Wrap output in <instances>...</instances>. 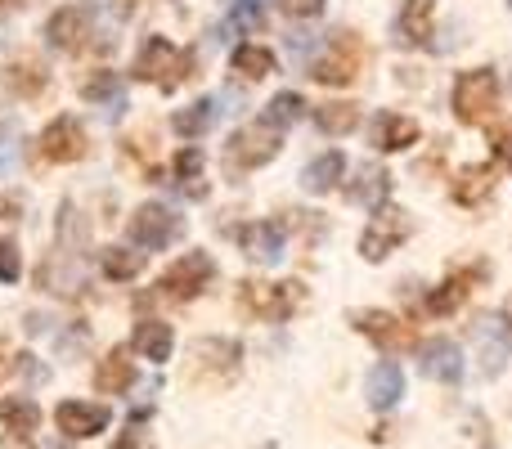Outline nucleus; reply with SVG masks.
I'll use <instances>...</instances> for the list:
<instances>
[{"label": "nucleus", "mask_w": 512, "mask_h": 449, "mask_svg": "<svg viewBox=\"0 0 512 449\" xmlns=\"http://www.w3.org/2000/svg\"><path fill=\"white\" fill-rule=\"evenodd\" d=\"M135 77L140 81H158V90H176L180 81L194 72V50H176L167 36H149L144 50L135 54Z\"/></svg>", "instance_id": "1"}, {"label": "nucleus", "mask_w": 512, "mask_h": 449, "mask_svg": "<svg viewBox=\"0 0 512 449\" xmlns=\"http://www.w3.org/2000/svg\"><path fill=\"white\" fill-rule=\"evenodd\" d=\"M283 149V131L270 122H248L239 126V131L230 135V144H225V162H230L234 171H252V167H265V162H274Z\"/></svg>", "instance_id": "2"}, {"label": "nucleus", "mask_w": 512, "mask_h": 449, "mask_svg": "<svg viewBox=\"0 0 512 449\" xmlns=\"http://www.w3.org/2000/svg\"><path fill=\"white\" fill-rule=\"evenodd\" d=\"M495 108H499V77L490 68H472L454 81V117L463 126L486 122Z\"/></svg>", "instance_id": "3"}, {"label": "nucleus", "mask_w": 512, "mask_h": 449, "mask_svg": "<svg viewBox=\"0 0 512 449\" xmlns=\"http://www.w3.org/2000/svg\"><path fill=\"white\" fill-rule=\"evenodd\" d=\"M301 297H306V288H301L297 279H288V283H252V279L239 283V306L256 319H270V324L288 319L292 310L301 306Z\"/></svg>", "instance_id": "4"}, {"label": "nucleus", "mask_w": 512, "mask_h": 449, "mask_svg": "<svg viewBox=\"0 0 512 449\" xmlns=\"http://www.w3.org/2000/svg\"><path fill=\"white\" fill-rule=\"evenodd\" d=\"M355 72H360V41H355V32H333L328 50L310 63V77L319 86H351Z\"/></svg>", "instance_id": "5"}, {"label": "nucleus", "mask_w": 512, "mask_h": 449, "mask_svg": "<svg viewBox=\"0 0 512 449\" xmlns=\"http://www.w3.org/2000/svg\"><path fill=\"white\" fill-rule=\"evenodd\" d=\"M212 274H216V261H212V256H207V252H185V256H180V261L158 279V292H162V297H171V301H194L198 292L212 283Z\"/></svg>", "instance_id": "6"}, {"label": "nucleus", "mask_w": 512, "mask_h": 449, "mask_svg": "<svg viewBox=\"0 0 512 449\" xmlns=\"http://www.w3.org/2000/svg\"><path fill=\"white\" fill-rule=\"evenodd\" d=\"M414 234V221H409V212H400V207H378V216H373V225L360 234V256L364 261H382L387 252H396L405 238Z\"/></svg>", "instance_id": "7"}, {"label": "nucleus", "mask_w": 512, "mask_h": 449, "mask_svg": "<svg viewBox=\"0 0 512 449\" xmlns=\"http://www.w3.org/2000/svg\"><path fill=\"white\" fill-rule=\"evenodd\" d=\"M180 216L171 212V207H162V203H144V207H135V216H131V243L135 247H144V252H162V247H171L180 238Z\"/></svg>", "instance_id": "8"}, {"label": "nucleus", "mask_w": 512, "mask_h": 449, "mask_svg": "<svg viewBox=\"0 0 512 449\" xmlns=\"http://www.w3.org/2000/svg\"><path fill=\"white\" fill-rule=\"evenodd\" d=\"M90 27H95V5L72 0V5H63V9H54V14H50V23H45V41H50L54 50L72 54V50H81V45H86Z\"/></svg>", "instance_id": "9"}, {"label": "nucleus", "mask_w": 512, "mask_h": 449, "mask_svg": "<svg viewBox=\"0 0 512 449\" xmlns=\"http://www.w3.org/2000/svg\"><path fill=\"white\" fill-rule=\"evenodd\" d=\"M41 158L54 162V167L81 162V158H86V126H81L72 113L54 117V122L41 131Z\"/></svg>", "instance_id": "10"}, {"label": "nucleus", "mask_w": 512, "mask_h": 449, "mask_svg": "<svg viewBox=\"0 0 512 449\" xmlns=\"http://www.w3.org/2000/svg\"><path fill=\"white\" fill-rule=\"evenodd\" d=\"M108 423H113V414H108V405H86V400H63L59 409H54V427H59L68 441H90V436L108 432Z\"/></svg>", "instance_id": "11"}, {"label": "nucleus", "mask_w": 512, "mask_h": 449, "mask_svg": "<svg viewBox=\"0 0 512 449\" xmlns=\"http://www.w3.org/2000/svg\"><path fill=\"white\" fill-rule=\"evenodd\" d=\"M418 369H423L432 382H445V387H454V382L463 378V351H459V342H450V337H427V342H418Z\"/></svg>", "instance_id": "12"}, {"label": "nucleus", "mask_w": 512, "mask_h": 449, "mask_svg": "<svg viewBox=\"0 0 512 449\" xmlns=\"http://www.w3.org/2000/svg\"><path fill=\"white\" fill-rule=\"evenodd\" d=\"M351 324L360 328L364 337H373L382 351H405V346H418L414 333H409V324H400V319L387 315V310H355Z\"/></svg>", "instance_id": "13"}, {"label": "nucleus", "mask_w": 512, "mask_h": 449, "mask_svg": "<svg viewBox=\"0 0 512 449\" xmlns=\"http://www.w3.org/2000/svg\"><path fill=\"white\" fill-rule=\"evenodd\" d=\"M36 283H41L45 292H54V297H77V292L86 288V270H81L77 256L54 252V256H45V261H41Z\"/></svg>", "instance_id": "14"}, {"label": "nucleus", "mask_w": 512, "mask_h": 449, "mask_svg": "<svg viewBox=\"0 0 512 449\" xmlns=\"http://www.w3.org/2000/svg\"><path fill=\"white\" fill-rule=\"evenodd\" d=\"M239 360H243V346L234 342V337H203V342H194V369H212L221 373V378H234L239 373Z\"/></svg>", "instance_id": "15"}, {"label": "nucleus", "mask_w": 512, "mask_h": 449, "mask_svg": "<svg viewBox=\"0 0 512 449\" xmlns=\"http://www.w3.org/2000/svg\"><path fill=\"white\" fill-rule=\"evenodd\" d=\"M234 238H239L243 252L261 265H274L283 256V225L279 221H252V225H243Z\"/></svg>", "instance_id": "16"}, {"label": "nucleus", "mask_w": 512, "mask_h": 449, "mask_svg": "<svg viewBox=\"0 0 512 449\" xmlns=\"http://www.w3.org/2000/svg\"><path fill=\"white\" fill-rule=\"evenodd\" d=\"M131 387H135L131 351L113 346V351L99 360V369H95V391H99V396H122V391H131Z\"/></svg>", "instance_id": "17"}, {"label": "nucleus", "mask_w": 512, "mask_h": 449, "mask_svg": "<svg viewBox=\"0 0 512 449\" xmlns=\"http://www.w3.org/2000/svg\"><path fill=\"white\" fill-rule=\"evenodd\" d=\"M364 396H369L373 409H391L400 396H405V373H400V364L382 360L369 369V378H364Z\"/></svg>", "instance_id": "18"}, {"label": "nucleus", "mask_w": 512, "mask_h": 449, "mask_svg": "<svg viewBox=\"0 0 512 449\" xmlns=\"http://www.w3.org/2000/svg\"><path fill=\"white\" fill-rule=\"evenodd\" d=\"M418 144V122L414 117H400V113H378L373 117V149L382 153H400Z\"/></svg>", "instance_id": "19"}, {"label": "nucleus", "mask_w": 512, "mask_h": 449, "mask_svg": "<svg viewBox=\"0 0 512 449\" xmlns=\"http://www.w3.org/2000/svg\"><path fill=\"white\" fill-rule=\"evenodd\" d=\"M477 342H481V369H486L490 378H495V373H504L508 351H512V333H508L504 319H481Z\"/></svg>", "instance_id": "20"}, {"label": "nucleus", "mask_w": 512, "mask_h": 449, "mask_svg": "<svg viewBox=\"0 0 512 449\" xmlns=\"http://www.w3.org/2000/svg\"><path fill=\"white\" fill-rule=\"evenodd\" d=\"M131 346L144 355V360L162 364V360H171V351H176V333H171V324H162V319H140Z\"/></svg>", "instance_id": "21"}, {"label": "nucleus", "mask_w": 512, "mask_h": 449, "mask_svg": "<svg viewBox=\"0 0 512 449\" xmlns=\"http://www.w3.org/2000/svg\"><path fill=\"white\" fill-rule=\"evenodd\" d=\"M432 14H436V0H405L396 14L400 45H423L432 36Z\"/></svg>", "instance_id": "22"}, {"label": "nucleus", "mask_w": 512, "mask_h": 449, "mask_svg": "<svg viewBox=\"0 0 512 449\" xmlns=\"http://www.w3.org/2000/svg\"><path fill=\"white\" fill-rule=\"evenodd\" d=\"M0 81H5L9 95H18V99H36L45 86H50V72H45L36 59H14V63H5Z\"/></svg>", "instance_id": "23"}, {"label": "nucleus", "mask_w": 512, "mask_h": 449, "mask_svg": "<svg viewBox=\"0 0 512 449\" xmlns=\"http://www.w3.org/2000/svg\"><path fill=\"white\" fill-rule=\"evenodd\" d=\"M391 194V176L382 167H373V162H364L360 171H355V180L346 185V198L351 203H364V207H382Z\"/></svg>", "instance_id": "24"}, {"label": "nucleus", "mask_w": 512, "mask_h": 449, "mask_svg": "<svg viewBox=\"0 0 512 449\" xmlns=\"http://www.w3.org/2000/svg\"><path fill=\"white\" fill-rule=\"evenodd\" d=\"M342 176H346V158L337 149H328V153H319L306 171H301V185H306L310 194H333Z\"/></svg>", "instance_id": "25"}, {"label": "nucleus", "mask_w": 512, "mask_h": 449, "mask_svg": "<svg viewBox=\"0 0 512 449\" xmlns=\"http://www.w3.org/2000/svg\"><path fill=\"white\" fill-rule=\"evenodd\" d=\"M490 189H495V167H463L459 180H454V203L481 207Z\"/></svg>", "instance_id": "26"}, {"label": "nucleus", "mask_w": 512, "mask_h": 449, "mask_svg": "<svg viewBox=\"0 0 512 449\" xmlns=\"http://www.w3.org/2000/svg\"><path fill=\"white\" fill-rule=\"evenodd\" d=\"M216 122V99H194L189 108H180L176 117H171V131L185 135V140H198V135H207Z\"/></svg>", "instance_id": "27"}, {"label": "nucleus", "mask_w": 512, "mask_h": 449, "mask_svg": "<svg viewBox=\"0 0 512 449\" xmlns=\"http://www.w3.org/2000/svg\"><path fill=\"white\" fill-rule=\"evenodd\" d=\"M86 243H90L86 216L77 212V203H63V207H59V252L77 256V252H86Z\"/></svg>", "instance_id": "28"}, {"label": "nucleus", "mask_w": 512, "mask_h": 449, "mask_svg": "<svg viewBox=\"0 0 512 449\" xmlns=\"http://www.w3.org/2000/svg\"><path fill=\"white\" fill-rule=\"evenodd\" d=\"M0 423L18 436H32L36 427H41V409H36V400H27V396H9V400H0Z\"/></svg>", "instance_id": "29"}, {"label": "nucleus", "mask_w": 512, "mask_h": 449, "mask_svg": "<svg viewBox=\"0 0 512 449\" xmlns=\"http://www.w3.org/2000/svg\"><path fill=\"white\" fill-rule=\"evenodd\" d=\"M468 292H472V274H450L441 288L427 292V310L432 315H450V310H459L468 301Z\"/></svg>", "instance_id": "30"}, {"label": "nucleus", "mask_w": 512, "mask_h": 449, "mask_svg": "<svg viewBox=\"0 0 512 449\" xmlns=\"http://www.w3.org/2000/svg\"><path fill=\"white\" fill-rule=\"evenodd\" d=\"M99 265H104V274L113 283H126V279H135V274L144 270V252H135V247H104Z\"/></svg>", "instance_id": "31"}, {"label": "nucleus", "mask_w": 512, "mask_h": 449, "mask_svg": "<svg viewBox=\"0 0 512 449\" xmlns=\"http://www.w3.org/2000/svg\"><path fill=\"white\" fill-rule=\"evenodd\" d=\"M315 126L324 135H351L360 126V108L355 104H319L315 108Z\"/></svg>", "instance_id": "32"}, {"label": "nucleus", "mask_w": 512, "mask_h": 449, "mask_svg": "<svg viewBox=\"0 0 512 449\" xmlns=\"http://www.w3.org/2000/svg\"><path fill=\"white\" fill-rule=\"evenodd\" d=\"M198 176H203V149H180L176 153V180H180V189H185L189 198L207 194V185Z\"/></svg>", "instance_id": "33"}, {"label": "nucleus", "mask_w": 512, "mask_h": 449, "mask_svg": "<svg viewBox=\"0 0 512 449\" xmlns=\"http://www.w3.org/2000/svg\"><path fill=\"white\" fill-rule=\"evenodd\" d=\"M234 72H243L248 81H261L274 72V54L265 50V45H239L234 50Z\"/></svg>", "instance_id": "34"}, {"label": "nucleus", "mask_w": 512, "mask_h": 449, "mask_svg": "<svg viewBox=\"0 0 512 449\" xmlns=\"http://www.w3.org/2000/svg\"><path fill=\"white\" fill-rule=\"evenodd\" d=\"M306 117V99L297 95V90H283V95H274L270 99V108H265V117L261 122H270V126H292V122H301Z\"/></svg>", "instance_id": "35"}, {"label": "nucleus", "mask_w": 512, "mask_h": 449, "mask_svg": "<svg viewBox=\"0 0 512 449\" xmlns=\"http://www.w3.org/2000/svg\"><path fill=\"white\" fill-rule=\"evenodd\" d=\"M117 95H122V77L108 68L90 72V77L81 81V99H86V104H104V99H117Z\"/></svg>", "instance_id": "36"}, {"label": "nucleus", "mask_w": 512, "mask_h": 449, "mask_svg": "<svg viewBox=\"0 0 512 449\" xmlns=\"http://www.w3.org/2000/svg\"><path fill=\"white\" fill-rule=\"evenodd\" d=\"M23 274V256H18L14 238H0V283H18Z\"/></svg>", "instance_id": "37"}, {"label": "nucleus", "mask_w": 512, "mask_h": 449, "mask_svg": "<svg viewBox=\"0 0 512 449\" xmlns=\"http://www.w3.org/2000/svg\"><path fill=\"white\" fill-rule=\"evenodd\" d=\"M265 5H270V0H239V5H234V23L239 27H261Z\"/></svg>", "instance_id": "38"}, {"label": "nucleus", "mask_w": 512, "mask_h": 449, "mask_svg": "<svg viewBox=\"0 0 512 449\" xmlns=\"http://www.w3.org/2000/svg\"><path fill=\"white\" fill-rule=\"evenodd\" d=\"M279 9L288 18H319L324 14V0H279Z\"/></svg>", "instance_id": "39"}, {"label": "nucleus", "mask_w": 512, "mask_h": 449, "mask_svg": "<svg viewBox=\"0 0 512 449\" xmlns=\"http://www.w3.org/2000/svg\"><path fill=\"white\" fill-rule=\"evenodd\" d=\"M14 369H18V373H23V378H27V382H41V378H45V369H41V364H36V355H32V351L14 355Z\"/></svg>", "instance_id": "40"}, {"label": "nucleus", "mask_w": 512, "mask_h": 449, "mask_svg": "<svg viewBox=\"0 0 512 449\" xmlns=\"http://www.w3.org/2000/svg\"><path fill=\"white\" fill-rule=\"evenodd\" d=\"M490 144H495V158H499V162H508V167H512V131L495 135V140H490Z\"/></svg>", "instance_id": "41"}, {"label": "nucleus", "mask_w": 512, "mask_h": 449, "mask_svg": "<svg viewBox=\"0 0 512 449\" xmlns=\"http://www.w3.org/2000/svg\"><path fill=\"white\" fill-rule=\"evenodd\" d=\"M113 449H140V432H135V427H131V432H126V436H122V441H117Z\"/></svg>", "instance_id": "42"}, {"label": "nucleus", "mask_w": 512, "mask_h": 449, "mask_svg": "<svg viewBox=\"0 0 512 449\" xmlns=\"http://www.w3.org/2000/svg\"><path fill=\"white\" fill-rule=\"evenodd\" d=\"M9 369H14V360H5V355H0V382L9 378Z\"/></svg>", "instance_id": "43"}, {"label": "nucleus", "mask_w": 512, "mask_h": 449, "mask_svg": "<svg viewBox=\"0 0 512 449\" xmlns=\"http://www.w3.org/2000/svg\"><path fill=\"white\" fill-rule=\"evenodd\" d=\"M45 449H68V445H59V441H54V445H45Z\"/></svg>", "instance_id": "44"}, {"label": "nucleus", "mask_w": 512, "mask_h": 449, "mask_svg": "<svg viewBox=\"0 0 512 449\" xmlns=\"http://www.w3.org/2000/svg\"><path fill=\"white\" fill-rule=\"evenodd\" d=\"M508 9H512V0H508Z\"/></svg>", "instance_id": "45"}, {"label": "nucleus", "mask_w": 512, "mask_h": 449, "mask_svg": "<svg viewBox=\"0 0 512 449\" xmlns=\"http://www.w3.org/2000/svg\"><path fill=\"white\" fill-rule=\"evenodd\" d=\"M18 5H23V0H18Z\"/></svg>", "instance_id": "46"}]
</instances>
